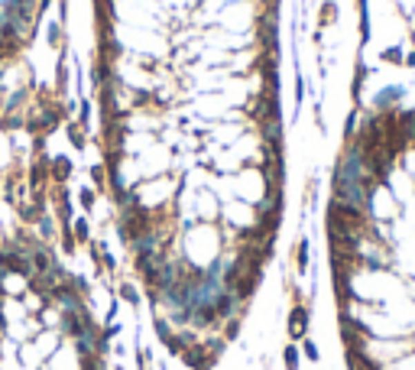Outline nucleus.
<instances>
[{"mask_svg": "<svg viewBox=\"0 0 415 370\" xmlns=\"http://www.w3.org/2000/svg\"><path fill=\"white\" fill-rule=\"evenodd\" d=\"M383 370H415V351L405 354V358H399V360H393V364H386Z\"/></svg>", "mask_w": 415, "mask_h": 370, "instance_id": "5", "label": "nucleus"}, {"mask_svg": "<svg viewBox=\"0 0 415 370\" xmlns=\"http://www.w3.org/2000/svg\"><path fill=\"white\" fill-rule=\"evenodd\" d=\"M405 68H415V53L405 55Z\"/></svg>", "mask_w": 415, "mask_h": 370, "instance_id": "8", "label": "nucleus"}, {"mask_svg": "<svg viewBox=\"0 0 415 370\" xmlns=\"http://www.w3.org/2000/svg\"><path fill=\"white\" fill-rule=\"evenodd\" d=\"M296 263H298V273L309 270V241H298L296 247Z\"/></svg>", "mask_w": 415, "mask_h": 370, "instance_id": "3", "label": "nucleus"}, {"mask_svg": "<svg viewBox=\"0 0 415 370\" xmlns=\"http://www.w3.org/2000/svg\"><path fill=\"white\" fill-rule=\"evenodd\" d=\"M120 293H124V299H127V302H137V293H133V289H130V286H124V289H120Z\"/></svg>", "mask_w": 415, "mask_h": 370, "instance_id": "7", "label": "nucleus"}, {"mask_svg": "<svg viewBox=\"0 0 415 370\" xmlns=\"http://www.w3.org/2000/svg\"><path fill=\"white\" fill-rule=\"evenodd\" d=\"M282 358H286V367L289 370H298V348H296V344H289Z\"/></svg>", "mask_w": 415, "mask_h": 370, "instance_id": "6", "label": "nucleus"}, {"mask_svg": "<svg viewBox=\"0 0 415 370\" xmlns=\"http://www.w3.org/2000/svg\"><path fill=\"white\" fill-rule=\"evenodd\" d=\"M380 59H383L386 65H396V68H403V65H405V49H403V46H386Z\"/></svg>", "mask_w": 415, "mask_h": 370, "instance_id": "2", "label": "nucleus"}, {"mask_svg": "<svg viewBox=\"0 0 415 370\" xmlns=\"http://www.w3.org/2000/svg\"><path fill=\"white\" fill-rule=\"evenodd\" d=\"M309 318H311V312L305 306H296L292 312H289V335H292L296 341L309 338Z\"/></svg>", "mask_w": 415, "mask_h": 370, "instance_id": "1", "label": "nucleus"}, {"mask_svg": "<svg viewBox=\"0 0 415 370\" xmlns=\"http://www.w3.org/2000/svg\"><path fill=\"white\" fill-rule=\"evenodd\" d=\"M302 354H305L311 364H318V360H321V351H318V344H315L311 338H302Z\"/></svg>", "mask_w": 415, "mask_h": 370, "instance_id": "4", "label": "nucleus"}]
</instances>
